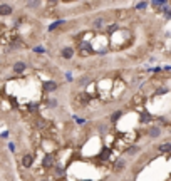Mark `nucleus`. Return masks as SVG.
Here are the masks:
<instances>
[{"label": "nucleus", "mask_w": 171, "mask_h": 181, "mask_svg": "<svg viewBox=\"0 0 171 181\" xmlns=\"http://www.w3.org/2000/svg\"><path fill=\"white\" fill-rule=\"evenodd\" d=\"M77 52L81 54L82 57H87V56H91L92 54V45H91V42H87V40H81L77 44Z\"/></svg>", "instance_id": "f257e3e1"}, {"label": "nucleus", "mask_w": 171, "mask_h": 181, "mask_svg": "<svg viewBox=\"0 0 171 181\" xmlns=\"http://www.w3.org/2000/svg\"><path fill=\"white\" fill-rule=\"evenodd\" d=\"M126 166H128V163H126L124 158H118V159L114 161L113 169L116 171V173H121V171H124V169H126Z\"/></svg>", "instance_id": "f03ea898"}, {"label": "nucleus", "mask_w": 171, "mask_h": 181, "mask_svg": "<svg viewBox=\"0 0 171 181\" xmlns=\"http://www.w3.org/2000/svg\"><path fill=\"white\" fill-rule=\"evenodd\" d=\"M74 54H76V50L69 45H66L62 50H61V56H62V59H66V61H71V59L74 57Z\"/></svg>", "instance_id": "7ed1b4c3"}, {"label": "nucleus", "mask_w": 171, "mask_h": 181, "mask_svg": "<svg viewBox=\"0 0 171 181\" xmlns=\"http://www.w3.org/2000/svg\"><path fill=\"white\" fill-rule=\"evenodd\" d=\"M14 9L9 4H0V17H10Z\"/></svg>", "instance_id": "20e7f679"}, {"label": "nucleus", "mask_w": 171, "mask_h": 181, "mask_svg": "<svg viewBox=\"0 0 171 181\" xmlns=\"http://www.w3.org/2000/svg\"><path fill=\"white\" fill-rule=\"evenodd\" d=\"M161 133H163V131H161L159 126H151L149 131H148V136H149L151 139H158L161 136Z\"/></svg>", "instance_id": "39448f33"}, {"label": "nucleus", "mask_w": 171, "mask_h": 181, "mask_svg": "<svg viewBox=\"0 0 171 181\" xmlns=\"http://www.w3.org/2000/svg\"><path fill=\"white\" fill-rule=\"evenodd\" d=\"M42 164L45 166V168H54V166H56V158L52 154H45L44 159H42Z\"/></svg>", "instance_id": "423d86ee"}, {"label": "nucleus", "mask_w": 171, "mask_h": 181, "mask_svg": "<svg viewBox=\"0 0 171 181\" xmlns=\"http://www.w3.org/2000/svg\"><path fill=\"white\" fill-rule=\"evenodd\" d=\"M76 97H77V101H79V104H81V106H86V104H89L91 102V94H86V92H81V94H77V96H76Z\"/></svg>", "instance_id": "0eeeda50"}, {"label": "nucleus", "mask_w": 171, "mask_h": 181, "mask_svg": "<svg viewBox=\"0 0 171 181\" xmlns=\"http://www.w3.org/2000/svg\"><path fill=\"white\" fill-rule=\"evenodd\" d=\"M32 164H34V156L32 154L22 156V166H24V168H32Z\"/></svg>", "instance_id": "6e6552de"}, {"label": "nucleus", "mask_w": 171, "mask_h": 181, "mask_svg": "<svg viewBox=\"0 0 171 181\" xmlns=\"http://www.w3.org/2000/svg\"><path fill=\"white\" fill-rule=\"evenodd\" d=\"M14 72H17V74H22L24 71H27V64L25 62H22V61H19V62H15L14 64Z\"/></svg>", "instance_id": "1a4fd4ad"}, {"label": "nucleus", "mask_w": 171, "mask_h": 181, "mask_svg": "<svg viewBox=\"0 0 171 181\" xmlns=\"http://www.w3.org/2000/svg\"><path fill=\"white\" fill-rule=\"evenodd\" d=\"M151 114L148 112V111H141V118H139V123L141 124H149L151 123Z\"/></svg>", "instance_id": "9d476101"}, {"label": "nucleus", "mask_w": 171, "mask_h": 181, "mask_svg": "<svg viewBox=\"0 0 171 181\" xmlns=\"http://www.w3.org/2000/svg\"><path fill=\"white\" fill-rule=\"evenodd\" d=\"M104 27H106V20L104 19H96L92 22V29H96V30H104Z\"/></svg>", "instance_id": "9b49d317"}, {"label": "nucleus", "mask_w": 171, "mask_h": 181, "mask_svg": "<svg viewBox=\"0 0 171 181\" xmlns=\"http://www.w3.org/2000/svg\"><path fill=\"white\" fill-rule=\"evenodd\" d=\"M59 87V84L56 81H49V82H44V89H45L47 92H52V91H56Z\"/></svg>", "instance_id": "f8f14e48"}, {"label": "nucleus", "mask_w": 171, "mask_h": 181, "mask_svg": "<svg viewBox=\"0 0 171 181\" xmlns=\"http://www.w3.org/2000/svg\"><path fill=\"white\" fill-rule=\"evenodd\" d=\"M158 151L159 153H171V143H163V144H159L158 146Z\"/></svg>", "instance_id": "ddd939ff"}, {"label": "nucleus", "mask_w": 171, "mask_h": 181, "mask_svg": "<svg viewBox=\"0 0 171 181\" xmlns=\"http://www.w3.org/2000/svg\"><path fill=\"white\" fill-rule=\"evenodd\" d=\"M139 153V146H129V148H126V154L128 156H136Z\"/></svg>", "instance_id": "4468645a"}, {"label": "nucleus", "mask_w": 171, "mask_h": 181, "mask_svg": "<svg viewBox=\"0 0 171 181\" xmlns=\"http://www.w3.org/2000/svg\"><path fill=\"white\" fill-rule=\"evenodd\" d=\"M64 24H66V20H62V19H61V20H56L54 24H51V25H49V32H52V30H56V29H59V27L64 25Z\"/></svg>", "instance_id": "2eb2a0df"}, {"label": "nucleus", "mask_w": 171, "mask_h": 181, "mask_svg": "<svg viewBox=\"0 0 171 181\" xmlns=\"http://www.w3.org/2000/svg\"><path fill=\"white\" fill-rule=\"evenodd\" d=\"M128 15H129V10H124V9L116 10V17L118 19H128Z\"/></svg>", "instance_id": "dca6fc26"}, {"label": "nucleus", "mask_w": 171, "mask_h": 181, "mask_svg": "<svg viewBox=\"0 0 171 181\" xmlns=\"http://www.w3.org/2000/svg\"><path fill=\"white\" fill-rule=\"evenodd\" d=\"M124 114V111H116V112H113V116H111V123H116V121H119V118Z\"/></svg>", "instance_id": "f3484780"}, {"label": "nucleus", "mask_w": 171, "mask_h": 181, "mask_svg": "<svg viewBox=\"0 0 171 181\" xmlns=\"http://www.w3.org/2000/svg\"><path fill=\"white\" fill-rule=\"evenodd\" d=\"M39 2H40V0H27V7H29V9H37V7H39Z\"/></svg>", "instance_id": "a211bd4d"}, {"label": "nucleus", "mask_w": 171, "mask_h": 181, "mask_svg": "<svg viewBox=\"0 0 171 181\" xmlns=\"http://www.w3.org/2000/svg\"><path fill=\"white\" fill-rule=\"evenodd\" d=\"M35 128H37V129H44V128H45V121H44V119L35 121Z\"/></svg>", "instance_id": "6ab92c4d"}, {"label": "nucleus", "mask_w": 171, "mask_h": 181, "mask_svg": "<svg viewBox=\"0 0 171 181\" xmlns=\"http://www.w3.org/2000/svg\"><path fill=\"white\" fill-rule=\"evenodd\" d=\"M116 30H119V25H118V24H113V25L108 27V32H109V34H113V32H116Z\"/></svg>", "instance_id": "aec40b11"}, {"label": "nucleus", "mask_w": 171, "mask_h": 181, "mask_svg": "<svg viewBox=\"0 0 171 181\" xmlns=\"http://www.w3.org/2000/svg\"><path fill=\"white\" fill-rule=\"evenodd\" d=\"M89 81H91V79H89L87 76H84V77H81L77 81V84H79V86H86V82H89Z\"/></svg>", "instance_id": "412c9836"}, {"label": "nucleus", "mask_w": 171, "mask_h": 181, "mask_svg": "<svg viewBox=\"0 0 171 181\" xmlns=\"http://www.w3.org/2000/svg\"><path fill=\"white\" fill-rule=\"evenodd\" d=\"M151 2H153V5H166V4H168V0H151Z\"/></svg>", "instance_id": "4be33fe9"}, {"label": "nucleus", "mask_w": 171, "mask_h": 181, "mask_svg": "<svg viewBox=\"0 0 171 181\" xmlns=\"http://www.w3.org/2000/svg\"><path fill=\"white\" fill-rule=\"evenodd\" d=\"M146 7H148V2L143 0V2H139V4L136 5V9H138V10H143V9H146Z\"/></svg>", "instance_id": "5701e85b"}, {"label": "nucleus", "mask_w": 171, "mask_h": 181, "mask_svg": "<svg viewBox=\"0 0 171 181\" xmlns=\"http://www.w3.org/2000/svg\"><path fill=\"white\" fill-rule=\"evenodd\" d=\"M54 169H56V173H57V175H64V169H62V168H61V166H54Z\"/></svg>", "instance_id": "b1692460"}, {"label": "nucleus", "mask_w": 171, "mask_h": 181, "mask_svg": "<svg viewBox=\"0 0 171 181\" xmlns=\"http://www.w3.org/2000/svg\"><path fill=\"white\" fill-rule=\"evenodd\" d=\"M34 52H37V54H44V47H34Z\"/></svg>", "instance_id": "393cba45"}, {"label": "nucleus", "mask_w": 171, "mask_h": 181, "mask_svg": "<svg viewBox=\"0 0 171 181\" xmlns=\"http://www.w3.org/2000/svg\"><path fill=\"white\" fill-rule=\"evenodd\" d=\"M0 138H2V139H7V138H9V131H4V133L0 134Z\"/></svg>", "instance_id": "a878e982"}, {"label": "nucleus", "mask_w": 171, "mask_h": 181, "mask_svg": "<svg viewBox=\"0 0 171 181\" xmlns=\"http://www.w3.org/2000/svg\"><path fill=\"white\" fill-rule=\"evenodd\" d=\"M9 149H10L12 153H15V144H14V143H9Z\"/></svg>", "instance_id": "bb28decb"}, {"label": "nucleus", "mask_w": 171, "mask_h": 181, "mask_svg": "<svg viewBox=\"0 0 171 181\" xmlns=\"http://www.w3.org/2000/svg\"><path fill=\"white\" fill-rule=\"evenodd\" d=\"M49 2H51V4H57V2H59V0H49Z\"/></svg>", "instance_id": "cd10ccee"}]
</instances>
